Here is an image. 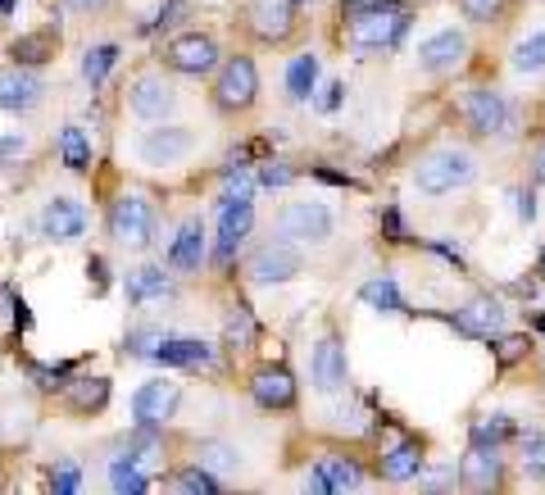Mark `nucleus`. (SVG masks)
<instances>
[{"label": "nucleus", "instance_id": "nucleus-45", "mask_svg": "<svg viewBox=\"0 0 545 495\" xmlns=\"http://www.w3.org/2000/svg\"><path fill=\"white\" fill-rule=\"evenodd\" d=\"M155 346H159V332H150V327H137V332L128 337L132 355H155Z\"/></svg>", "mask_w": 545, "mask_h": 495}, {"label": "nucleus", "instance_id": "nucleus-51", "mask_svg": "<svg viewBox=\"0 0 545 495\" xmlns=\"http://www.w3.org/2000/svg\"><path fill=\"white\" fill-rule=\"evenodd\" d=\"M514 200H518V218L532 223V218H536V196H532V191H514Z\"/></svg>", "mask_w": 545, "mask_h": 495}, {"label": "nucleus", "instance_id": "nucleus-3", "mask_svg": "<svg viewBox=\"0 0 545 495\" xmlns=\"http://www.w3.org/2000/svg\"><path fill=\"white\" fill-rule=\"evenodd\" d=\"M109 237L119 246H150L155 241V205L146 196H119L109 205Z\"/></svg>", "mask_w": 545, "mask_h": 495}, {"label": "nucleus", "instance_id": "nucleus-20", "mask_svg": "<svg viewBox=\"0 0 545 495\" xmlns=\"http://www.w3.org/2000/svg\"><path fill=\"white\" fill-rule=\"evenodd\" d=\"M250 396L264 409H291L296 405V377H291L287 368H259V373L250 377Z\"/></svg>", "mask_w": 545, "mask_h": 495}, {"label": "nucleus", "instance_id": "nucleus-10", "mask_svg": "<svg viewBox=\"0 0 545 495\" xmlns=\"http://www.w3.org/2000/svg\"><path fill=\"white\" fill-rule=\"evenodd\" d=\"M464 119H468V128H473L477 137H496V132L509 128V105H505V96H500V91L473 87L464 96Z\"/></svg>", "mask_w": 545, "mask_h": 495}, {"label": "nucleus", "instance_id": "nucleus-56", "mask_svg": "<svg viewBox=\"0 0 545 495\" xmlns=\"http://www.w3.org/2000/svg\"><path fill=\"white\" fill-rule=\"evenodd\" d=\"M0 14H14V0H0Z\"/></svg>", "mask_w": 545, "mask_h": 495}, {"label": "nucleus", "instance_id": "nucleus-53", "mask_svg": "<svg viewBox=\"0 0 545 495\" xmlns=\"http://www.w3.org/2000/svg\"><path fill=\"white\" fill-rule=\"evenodd\" d=\"M532 182H536V187H545V141L536 146V155H532Z\"/></svg>", "mask_w": 545, "mask_h": 495}, {"label": "nucleus", "instance_id": "nucleus-39", "mask_svg": "<svg viewBox=\"0 0 545 495\" xmlns=\"http://www.w3.org/2000/svg\"><path fill=\"white\" fill-rule=\"evenodd\" d=\"M173 486L178 491H187V495H214L218 491V477L209 473V468H182V473H173Z\"/></svg>", "mask_w": 545, "mask_h": 495}, {"label": "nucleus", "instance_id": "nucleus-38", "mask_svg": "<svg viewBox=\"0 0 545 495\" xmlns=\"http://www.w3.org/2000/svg\"><path fill=\"white\" fill-rule=\"evenodd\" d=\"M505 436H514V418H505V414H491V418H482V423H473V446L496 450Z\"/></svg>", "mask_w": 545, "mask_h": 495}, {"label": "nucleus", "instance_id": "nucleus-11", "mask_svg": "<svg viewBox=\"0 0 545 495\" xmlns=\"http://www.w3.org/2000/svg\"><path fill=\"white\" fill-rule=\"evenodd\" d=\"M41 96H46V82H41V73H32L28 64L0 69V109H10V114H28V109L41 105Z\"/></svg>", "mask_w": 545, "mask_h": 495}, {"label": "nucleus", "instance_id": "nucleus-21", "mask_svg": "<svg viewBox=\"0 0 545 495\" xmlns=\"http://www.w3.org/2000/svg\"><path fill=\"white\" fill-rule=\"evenodd\" d=\"M200 264H205V223H200V218H187L169 246V268H178V273H200Z\"/></svg>", "mask_w": 545, "mask_h": 495}, {"label": "nucleus", "instance_id": "nucleus-42", "mask_svg": "<svg viewBox=\"0 0 545 495\" xmlns=\"http://www.w3.org/2000/svg\"><path fill=\"white\" fill-rule=\"evenodd\" d=\"M491 341H496V359H500V364H518V359L532 350V341H527L523 332H518V337H505V332H500V337H491Z\"/></svg>", "mask_w": 545, "mask_h": 495}, {"label": "nucleus", "instance_id": "nucleus-9", "mask_svg": "<svg viewBox=\"0 0 545 495\" xmlns=\"http://www.w3.org/2000/svg\"><path fill=\"white\" fill-rule=\"evenodd\" d=\"M169 64L178 73H187V78H205V73L218 69V46L214 37H205V32H182V37L169 41Z\"/></svg>", "mask_w": 545, "mask_h": 495}, {"label": "nucleus", "instance_id": "nucleus-50", "mask_svg": "<svg viewBox=\"0 0 545 495\" xmlns=\"http://www.w3.org/2000/svg\"><path fill=\"white\" fill-rule=\"evenodd\" d=\"M427 250H432V255H441V259H450L455 268H468V264H464V255H459L455 246H446V241H427Z\"/></svg>", "mask_w": 545, "mask_h": 495}, {"label": "nucleus", "instance_id": "nucleus-47", "mask_svg": "<svg viewBox=\"0 0 545 495\" xmlns=\"http://www.w3.org/2000/svg\"><path fill=\"white\" fill-rule=\"evenodd\" d=\"M23 150H28V141H23L19 132H10V137H0V169H5L10 159H19Z\"/></svg>", "mask_w": 545, "mask_h": 495}, {"label": "nucleus", "instance_id": "nucleus-49", "mask_svg": "<svg viewBox=\"0 0 545 495\" xmlns=\"http://www.w3.org/2000/svg\"><path fill=\"white\" fill-rule=\"evenodd\" d=\"M182 14H187V0H169V5L159 10V28H173V23H178Z\"/></svg>", "mask_w": 545, "mask_h": 495}, {"label": "nucleus", "instance_id": "nucleus-5", "mask_svg": "<svg viewBox=\"0 0 545 495\" xmlns=\"http://www.w3.org/2000/svg\"><path fill=\"white\" fill-rule=\"evenodd\" d=\"M278 237L300 241V246H323L332 237V214H327L323 200H296L278 214Z\"/></svg>", "mask_w": 545, "mask_h": 495}, {"label": "nucleus", "instance_id": "nucleus-27", "mask_svg": "<svg viewBox=\"0 0 545 495\" xmlns=\"http://www.w3.org/2000/svg\"><path fill=\"white\" fill-rule=\"evenodd\" d=\"M128 300L132 305H150V300H164L169 296V278H164V268H137V273H128Z\"/></svg>", "mask_w": 545, "mask_h": 495}, {"label": "nucleus", "instance_id": "nucleus-58", "mask_svg": "<svg viewBox=\"0 0 545 495\" xmlns=\"http://www.w3.org/2000/svg\"><path fill=\"white\" fill-rule=\"evenodd\" d=\"M296 5H309V0H296Z\"/></svg>", "mask_w": 545, "mask_h": 495}, {"label": "nucleus", "instance_id": "nucleus-31", "mask_svg": "<svg viewBox=\"0 0 545 495\" xmlns=\"http://www.w3.org/2000/svg\"><path fill=\"white\" fill-rule=\"evenodd\" d=\"M109 486L119 495H141L150 482H146V468H141L137 459H114V464H109Z\"/></svg>", "mask_w": 545, "mask_h": 495}, {"label": "nucleus", "instance_id": "nucleus-36", "mask_svg": "<svg viewBox=\"0 0 545 495\" xmlns=\"http://www.w3.org/2000/svg\"><path fill=\"white\" fill-rule=\"evenodd\" d=\"M518 455H523V473L545 482V432H527L518 441Z\"/></svg>", "mask_w": 545, "mask_h": 495}, {"label": "nucleus", "instance_id": "nucleus-29", "mask_svg": "<svg viewBox=\"0 0 545 495\" xmlns=\"http://www.w3.org/2000/svg\"><path fill=\"white\" fill-rule=\"evenodd\" d=\"M196 464L200 468H209V473H237L241 468V450L237 446H228V441H200L196 446Z\"/></svg>", "mask_w": 545, "mask_h": 495}, {"label": "nucleus", "instance_id": "nucleus-18", "mask_svg": "<svg viewBox=\"0 0 545 495\" xmlns=\"http://www.w3.org/2000/svg\"><path fill=\"white\" fill-rule=\"evenodd\" d=\"M468 55V37L459 28H446L436 32V37H427L423 46H418V64H423L427 73H446V69H459Z\"/></svg>", "mask_w": 545, "mask_h": 495}, {"label": "nucleus", "instance_id": "nucleus-17", "mask_svg": "<svg viewBox=\"0 0 545 495\" xmlns=\"http://www.w3.org/2000/svg\"><path fill=\"white\" fill-rule=\"evenodd\" d=\"M41 232H46L50 241H78L82 232H87V209L73 196H50L46 214H41Z\"/></svg>", "mask_w": 545, "mask_h": 495}, {"label": "nucleus", "instance_id": "nucleus-43", "mask_svg": "<svg viewBox=\"0 0 545 495\" xmlns=\"http://www.w3.org/2000/svg\"><path fill=\"white\" fill-rule=\"evenodd\" d=\"M223 196H255V178H250V169H241V164L223 169Z\"/></svg>", "mask_w": 545, "mask_h": 495}, {"label": "nucleus", "instance_id": "nucleus-28", "mask_svg": "<svg viewBox=\"0 0 545 495\" xmlns=\"http://www.w3.org/2000/svg\"><path fill=\"white\" fill-rule=\"evenodd\" d=\"M377 473L387 477V482H409V477L423 473V455H418L414 441H405V446H396V450H387V455H382Z\"/></svg>", "mask_w": 545, "mask_h": 495}, {"label": "nucleus", "instance_id": "nucleus-57", "mask_svg": "<svg viewBox=\"0 0 545 495\" xmlns=\"http://www.w3.org/2000/svg\"><path fill=\"white\" fill-rule=\"evenodd\" d=\"M541 278H545V246H541Z\"/></svg>", "mask_w": 545, "mask_h": 495}, {"label": "nucleus", "instance_id": "nucleus-41", "mask_svg": "<svg viewBox=\"0 0 545 495\" xmlns=\"http://www.w3.org/2000/svg\"><path fill=\"white\" fill-rule=\"evenodd\" d=\"M459 10L473 23H496L505 14V0H459Z\"/></svg>", "mask_w": 545, "mask_h": 495}, {"label": "nucleus", "instance_id": "nucleus-19", "mask_svg": "<svg viewBox=\"0 0 545 495\" xmlns=\"http://www.w3.org/2000/svg\"><path fill=\"white\" fill-rule=\"evenodd\" d=\"M364 482V468L355 459H341V455H323L309 473V491H323V495H337V491H355Z\"/></svg>", "mask_w": 545, "mask_h": 495}, {"label": "nucleus", "instance_id": "nucleus-4", "mask_svg": "<svg viewBox=\"0 0 545 495\" xmlns=\"http://www.w3.org/2000/svg\"><path fill=\"white\" fill-rule=\"evenodd\" d=\"M259 96V73H255V60L250 55H237V60H228L223 69H218V82H214V105L223 109V114H241V109H250Z\"/></svg>", "mask_w": 545, "mask_h": 495}, {"label": "nucleus", "instance_id": "nucleus-34", "mask_svg": "<svg viewBox=\"0 0 545 495\" xmlns=\"http://www.w3.org/2000/svg\"><path fill=\"white\" fill-rule=\"evenodd\" d=\"M514 73H545V28L514 46Z\"/></svg>", "mask_w": 545, "mask_h": 495}, {"label": "nucleus", "instance_id": "nucleus-37", "mask_svg": "<svg viewBox=\"0 0 545 495\" xmlns=\"http://www.w3.org/2000/svg\"><path fill=\"white\" fill-rule=\"evenodd\" d=\"M223 337H228L232 350H250V346H255V318H250L246 305H237L228 314V332H223Z\"/></svg>", "mask_w": 545, "mask_h": 495}, {"label": "nucleus", "instance_id": "nucleus-44", "mask_svg": "<svg viewBox=\"0 0 545 495\" xmlns=\"http://www.w3.org/2000/svg\"><path fill=\"white\" fill-rule=\"evenodd\" d=\"M259 187H287V182H296V169H291V164H282V159H273V164H264V169H259Z\"/></svg>", "mask_w": 545, "mask_h": 495}, {"label": "nucleus", "instance_id": "nucleus-26", "mask_svg": "<svg viewBox=\"0 0 545 495\" xmlns=\"http://www.w3.org/2000/svg\"><path fill=\"white\" fill-rule=\"evenodd\" d=\"M314 87H318V55L305 50V55H296V60L287 64V96L296 100V105H305V100L314 96Z\"/></svg>", "mask_w": 545, "mask_h": 495}, {"label": "nucleus", "instance_id": "nucleus-13", "mask_svg": "<svg viewBox=\"0 0 545 495\" xmlns=\"http://www.w3.org/2000/svg\"><path fill=\"white\" fill-rule=\"evenodd\" d=\"M250 28H255L259 41L282 46L296 32V0H255L250 5Z\"/></svg>", "mask_w": 545, "mask_h": 495}, {"label": "nucleus", "instance_id": "nucleus-35", "mask_svg": "<svg viewBox=\"0 0 545 495\" xmlns=\"http://www.w3.org/2000/svg\"><path fill=\"white\" fill-rule=\"evenodd\" d=\"M132 455H137V464H141V468H155V464H164V459H159V455H164V446H159V441H155V427L137 423V432L128 436V459H132Z\"/></svg>", "mask_w": 545, "mask_h": 495}, {"label": "nucleus", "instance_id": "nucleus-55", "mask_svg": "<svg viewBox=\"0 0 545 495\" xmlns=\"http://www.w3.org/2000/svg\"><path fill=\"white\" fill-rule=\"evenodd\" d=\"M87 273H96V291H105V264H100V259H91Z\"/></svg>", "mask_w": 545, "mask_h": 495}, {"label": "nucleus", "instance_id": "nucleus-33", "mask_svg": "<svg viewBox=\"0 0 545 495\" xmlns=\"http://www.w3.org/2000/svg\"><path fill=\"white\" fill-rule=\"evenodd\" d=\"M114 64H119V46H91L87 55H82V78H87V87H100Z\"/></svg>", "mask_w": 545, "mask_h": 495}, {"label": "nucleus", "instance_id": "nucleus-1", "mask_svg": "<svg viewBox=\"0 0 545 495\" xmlns=\"http://www.w3.org/2000/svg\"><path fill=\"white\" fill-rule=\"evenodd\" d=\"M341 19H346V41L355 55L396 50L409 28V10L400 0H341Z\"/></svg>", "mask_w": 545, "mask_h": 495}, {"label": "nucleus", "instance_id": "nucleus-32", "mask_svg": "<svg viewBox=\"0 0 545 495\" xmlns=\"http://www.w3.org/2000/svg\"><path fill=\"white\" fill-rule=\"evenodd\" d=\"M50 50H55V37H50V32H28V37H19L10 46V55L19 64H28V69H37V64L50 60Z\"/></svg>", "mask_w": 545, "mask_h": 495}, {"label": "nucleus", "instance_id": "nucleus-24", "mask_svg": "<svg viewBox=\"0 0 545 495\" xmlns=\"http://www.w3.org/2000/svg\"><path fill=\"white\" fill-rule=\"evenodd\" d=\"M64 396H69V405L78 409V414H96L109 400V382L105 377H69V382H64Z\"/></svg>", "mask_w": 545, "mask_h": 495}, {"label": "nucleus", "instance_id": "nucleus-30", "mask_svg": "<svg viewBox=\"0 0 545 495\" xmlns=\"http://www.w3.org/2000/svg\"><path fill=\"white\" fill-rule=\"evenodd\" d=\"M60 159L69 173H87L91 169V141L82 128H64L60 132Z\"/></svg>", "mask_w": 545, "mask_h": 495}, {"label": "nucleus", "instance_id": "nucleus-2", "mask_svg": "<svg viewBox=\"0 0 545 495\" xmlns=\"http://www.w3.org/2000/svg\"><path fill=\"white\" fill-rule=\"evenodd\" d=\"M473 178H477L473 155H464V150H455V146L423 155L414 169V187L423 191V196H450V191L468 187Z\"/></svg>", "mask_w": 545, "mask_h": 495}, {"label": "nucleus", "instance_id": "nucleus-22", "mask_svg": "<svg viewBox=\"0 0 545 495\" xmlns=\"http://www.w3.org/2000/svg\"><path fill=\"white\" fill-rule=\"evenodd\" d=\"M155 359L159 364H173V368H209L214 364V350L196 337H159Z\"/></svg>", "mask_w": 545, "mask_h": 495}, {"label": "nucleus", "instance_id": "nucleus-48", "mask_svg": "<svg viewBox=\"0 0 545 495\" xmlns=\"http://www.w3.org/2000/svg\"><path fill=\"white\" fill-rule=\"evenodd\" d=\"M341 96H346V87H341V82H332V87L323 91V100H318V109H323V114H337V109H341Z\"/></svg>", "mask_w": 545, "mask_h": 495}, {"label": "nucleus", "instance_id": "nucleus-15", "mask_svg": "<svg viewBox=\"0 0 545 495\" xmlns=\"http://www.w3.org/2000/svg\"><path fill=\"white\" fill-rule=\"evenodd\" d=\"M309 377H314V387L323 391V396H337V391H346V350H341L337 337H323L314 346V359H309Z\"/></svg>", "mask_w": 545, "mask_h": 495}, {"label": "nucleus", "instance_id": "nucleus-46", "mask_svg": "<svg viewBox=\"0 0 545 495\" xmlns=\"http://www.w3.org/2000/svg\"><path fill=\"white\" fill-rule=\"evenodd\" d=\"M32 377H37L46 391H64V382H69V368H32Z\"/></svg>", "mask_w": 545, "mask_h": 495}, {"label": "nucleus", "instance_id": "nucleus-16", "mask_svg": "<svg viewBox=\"0 0 545 495\" xmlns=\"http://www.w3.org/2000/svg\"><path fill=\"white\" fill-rule=\"evenodd\" d=\"M191 146H196V137H191L187 128H155L141 137V159L146 164H155V169H169V164H178V159L191 155Z\"/></svg>", "mask_w": 545, "mask_h": 495}, {"label": "nucleus", "instance_id": "nucleus-40", "mask_svg": "<svg viewBox=\"0 0 545 495\" xmlns=\"http://www.w3.org/2000/svg\"><path fill=\"white\" fill-rule=\"evenodd\" d=\"M50 486H55V495H73L82 486V473L73 459H60V464L50 468Z\"/></svg>", "mask_w": 545, "mask_h": 495}, {"label": "nucleus", "instance_id": "nucleus-52", "mask_svg": "<svg viewBox=\"0 0 545 495\" xmlns=\"http://www.w3.org/2000/svg\"><path fill=\"white\" fill-rule=\"evenodd\" d=\"M382 223H387V237L391 241H405V223H400L396 209H387V214H382Z\"/></svg>", "mask_w": 545, "mask_h": 495}, {"label": "nucleus", "instance_id": "nucleus-25", "mask_svg": "<svg viewBox=\"0 0 545 495\" xmlns=\"http://www.w3.org/2000/svg\"><path fill=\"white\" fill-rule=\"evenodd\" d=\"M359 300H364V305H373L377 314H405V296H400V282L391 278V273H382V278H368L364 287H359Z\"/></svg>", "mask_w": 545, "mask_h": 495}, {"label": "nucleus", "instance_id": "nucleus-8", "mask_svg": "<svg viewBox=\"0 0 545 495\" xmlns=\"http://www.w3.org/2000/svg\"><path fill=\"white\" fill-rule=\"evenodd\" d=\"M182 405V387L178 382H169V377H155V382H146V387L132 396V418L146 427H164L173 414H178Z\"/></svg>", "mask_w": 545, "mask_h": 495}, {"label": "nucleus", "instance_id": "nucleus-6", "mask_svg": "<svg viewBox=\"0 0 545 495\" xmlns=\"http://www.w3.org/2000/svg\"><path fill=\"white\" fill-rule=\"evenodd\" d=\"M250 228H255V205H250V196H223L218 200V246H214L218 264H228V259L237 255V246L246 241Z\"/></svg>", "mask_w": 545, "mask_h": 495}, {"label": "nucleus", "instance_id": "nucleus-54", "mask_svg": "<svg viewBox=\"0 0 545 495\" xmlns=\"http://www.w3.org/2000/svg\"><path fill=\"white\" fill-rule=\"evenodd\" d=\"M73 10H82V14H96V10H105L109 0H69Z\"/></svg>", "mask_w": 545, "mask_h": 495}, {"label": "nucleus", "instance_id": "nucleus-12", "mask_svg": "<svg viewBox=\"0 0 545 495\" xmlns=\"http://www.w3.org/2000/svg\"><path fill=\"white\" fill-rule=\"evenodd\" d=\"M505 305H500L496 296H477V300H468L464 309H455L450 314V323L464 332V337H482V341H491V337H500L505 332Z\"/></svg>", "mask_w": 545, "mask_h": 495}, {"label": "nucleus", "instance_id": "nucleus-23", "mask_svg": "<svg viewBox=\"0 0 545 495\" xmlns=\"http://www.w3.org/2000/svg\"><path fill=\"white\" fill-rule=\"evenodd\" d=\"M459 482L468 486V491H491V486H500V459L491 446H473L464 455V464H459Z\"/></svg>", "mask_w": 545, "mask_h": 495}, {"label": "nucleus", "instance_id": "nucleus-14", "mask_svg": "<svg viewBox=\"0 0 545 495\" xmlns=\"http://www.w3.org/2000/svg\"><path fill=\"white\" fill-rule=\"evenodd\" d=\"M128 105L137 119L146 123H159V119H169L173 105H178V96H173V87L164 78H155V73H146V78H137L128 87Z\"/></svg>", "mask_w": 545, "mask_h": 495}, {"label": "nucleus", "instance_id": "nucleus-7", "mask_svg": "<svg viewBox=\"0 0 545 495\" xmlns=\"http://www.w3.org/2000/svg\"><path fill=\"white\" fill-rule=\"evenodd\" d=\"M300 268H305L300 250L287 246V241H273V246H259L255 255H250V282H259V287H282V282L300 278Z\"/></svg>", "mask_w": 545, "mask_h": 495}]
</instances>
